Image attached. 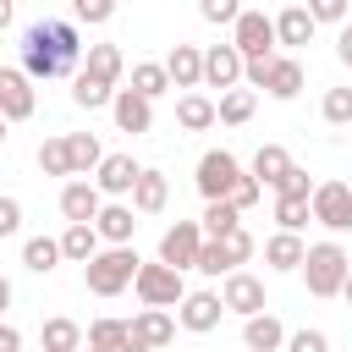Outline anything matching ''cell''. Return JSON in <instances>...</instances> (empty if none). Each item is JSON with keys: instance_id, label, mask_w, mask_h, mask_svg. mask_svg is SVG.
Returning <instances> with one entry per match:
<instances>
[{"instance_id": "43", "label": "cell", "mask_w": 352, "mask_h": 352, "mask_svg": "<svg viewBox=\"0 0 352 352\" xmlns=\"http://www.w3.org/2000/svg\"><path fill=\"white\" fill-rule=\"evenodd\" d=\"M116 6H121V0H72L77 22H94V28H99V22H110V16H116Z\"/></svg>"}, {"instance_id": "16", "label": "cell", "mask_w": 352, "mask_h": 352, "mask_svg": "<svg viewBox=\"0 0 352 352\" xmlns=\"http://www.w3.org/2000/svg\"><path fill=\"white\" fill-rule=\"evenodd\" d=\"M258 88H264L270 99H297V94H302V60H297V55H270Z\"/></svg>"}, {"instance_id": "26", "label": "cell", "mask_w": 352, "mask_h": 352, "mask_svg": "<svg viewBox=\"0 0 352 352\" xmlns=\"http://www.w3.org/2000/svg\"><path fill=\"white\" fill-rule=\"evenodd\" d=\"M176 126H182V132H209V126H214V99H204V94L187 88V94L176 99Z\"/></svg>"}, {"instance_id": "24", "label": "cell", "mask_w": 352, "mask_h": 352, "mask_svg": "<svg viewBox=\"0 0 352 352\" xmlns=\"http://www.w3.org/2000/svg\"><path fill=\"white\" fill-rule=\"evenodd\" d=\"M94 253H99V231H94V220H66V231H60V258L88 264Z\"/></svg>"}, {"instance_id": "49", "label": "cell", "mask_w": 352, "mask_h": 352, "mask_svg": "<svg viewBox=\"0 0 352 352\" xmlns=\"http://www.w3.org/2000/svg\"><path fill=\"white\" fill-rule=\"evenodd\" d=\"M0 352H22V330L16 324H0Z\"/></svg>"}, {"instance_id": "39", "label": "cell", "mask_w": 352, "mask_h": 352, "mask_svg": "<svg viewBox=\"0 0 352 352\" xmlns=\"http://www.w3.org/2000/svg\"><path fill=\"white\" fill-rule=\"evenodd\" d=\"M214 242H220V253H226V264H231V270H242V264L253 258V236H248L242 226H231V231H226V236H214Z\"/></svg>"}, {"instance_id": "20", "label": "cell", "mask_w": 352, "mask_h": 352, "mask_svg": "<svg viewBox=\"0 0 352 352\" xmlns=\"http://www.w3.org/2000/svg\"><path fill=\"white\" fill-rule=\"evenodd\" d=\"M314 16H308V6H286L280 16H275V44H286V50H302V44H314Z\"/></svg>"}, {"instance_id": "28", "label": "cell", "mask_w": 352, "mask_h": 352, "mask_svg": "<svg viewBox=\"0 0 352 352\" xmlns=\"http://www.w3.org/2000/svg\"><path fill=\"white\" fill-rule=\"evenodd\" d=\"M82 72L116 88V82H121V72H126V60H121V50H116V44H88V60H82Z\"/></svg>"}, {"instance_id": "31", "label": "cell", "mask_w": 352, "mask_h": 352, "mask_svg": "<svg viewBox=\"0 0 352 352\" xmlns=\"http://www.w3.org/2000/svg\"><path fill=\"white\" fill-rule=\"evenodd\" d=\"M110 99H116L110 82H99V77H88V72L72 77V104H77V110H110Z\"/></svg>"}, {"instance_id": "37", "label": "cell", "mask_w": 352, "mask_h": 352, "mask_svg": "<svg viewBox=\"0 0 352 352\" xmlns=\"http://www.w3.org/2000/svg\"><path fill=\"white\" fill-rule=\"evenodd\" d=\"M38 170H44V176H72L66 138H44V143H38Z\"/></svg>"}, {"instance_id": "5", "label": "cell", "mask_w": 352, "mask_h": 352, "mask_svg": "<svg viewBox=\"0 0 352 352\" xmlns=\"http://www.w3.org/2000/svg\"><path fill=\"white\" fill-rule=\"evenodd\" d=\"M308 214H314L324 231H352V187H346V182H314Z\"/></svg>"}, {"instance_id": "3", "label": "cell", "mask_w": 352, "mask_h": 352, "mask_svg": "<svg viewBox=\"0 0 352 352\" xmlns=\"http://www.w3.org/2000/svg\"><path fill=\"white\" fill-rule=\"evenodd\" d=\"M302 280H308V292L314 297H341V280H346V270H352V258H346V248L341 242H314L308 253H302Z\"/></svg>"}, {"instance_id": "46", "label": "cell", "mask_w": 352, "mask_h": 352, "mask_svg": "<svg viewBox=\"0 0 352 352\" xmlns=\"http://www.w3.org/2000/svg\"><path fill=\"white\" fill-rule=\"evenodd\" d=\"M22 231V198L0 192V236H16Z\"/></svg>"}, {"instance_id": "30", "label": "cell", "mask_w": 352, "mask_h": 352, "mask_svg": "<svg viewBox=\"0 0 352 352\" xmlns=\"http://www.w3.org/2000/svg\"><path fill=\"white\" fill-rule=\"evenodd\" d=\"M38 346H44V352H82V324H77V319H44Z\"/></svg>"}, {"instance_id": "17", "label": "cell", "mask_w": 352, "mask_h": 352, "mask_svg": "<svg viewBox=\"0 0 352 352\" xmlns=\"http://www.w3.org/2000/svg\"><path fill=\"white\" fill-rule=\"evenodd\" d=\"M242 346H248V352H280V346H286V324H280L270 308H264V314H248V319H242Z\"/></svg>"}, {"instance_id": "6", "label": "cell", "mask_w": 352, "mask_h": 352, "mask_svg": "<svg viewBox=\"0 0 352 352\" xmlns=\"http://www.w3.org/2000/svg\"><path fill=\"white\" fill-rule=\"evenodd\" d=\"M231 44H236V55H242V60L275 55V16H264V11H248V6H242V16L231 22Z\"/></svg>"}, {"instance_id": "21", "label": "cell", "mask_w": 352, "mask_h": 352, "mask_svg": "<svg viewBox=\"0 0 352 352\" xmlns=\"http://www.w3.org/2000/svg\"><path fill=\"white\" fill-rule=\"evenodd\" d=\"M165 72H170V88H198L204 82V50L198 44H176L165 55Z\"/></svg>"}, {"instance_id": "2", "label": "cell", "mask_w": 352, "mask_h": 352, "mask_svg": "<svg viewBox=\"0 0 352 352\" xmlns=\"http://www.w3.org/2000/svg\"><path fill=\"white\" fill-rule=\"evenodd\" d=\"M138 253H132V242H104L88 264H82V286L94 292V297H121L126 286H132V275H138Z\"/></svg>"}, {"instance_id": "44", "label": "cell", "mask_w": 352, "mask_h": 352, "mask_svg": "<svg viewBox=\"0 0 352 352\" xmlns=\"http://www.w3.org/2000/svg\"><path fill=\"white\" fill-rule=\"evenodd\" d=\"M226 198H231V204H236V209H242V214H248V209H253V204H258V198H264V187H258V182H253V176H248V170H242V176H236V187H231V192H226Z\"/></svg>"}, {"instance_id": "13", "label": "cell", "mask_w": 352, "mask_h": 352, "mask_svg": "<svg viewBox=\"0 0 352 352\" xmlns=\"http://www.w3.org/2000/svg\"><path fill=\"white\" fill-rule=\"evenodd\" d=\"M110 116H116V132L138 138V132H148V126H154V99H143V94H132V88H116Z\"/></svg>"}, {"instance_id": "52", "label": "cell", "mask_w": 352, "mask_h": 352, "mask_svg": "<svg viewBox=\"0 0 352 352\" xmlns=\"http://www.w3.org/2000/svg\"><path fill=\"white\" fill-rule=\"evenodd\" d=\"M341 297H346V308H352V270H346V280H341Z\"/></svg>"}, {"instance_id": "23", "label": "cell", "mask_w": 352, "mask_h": 352, "mask_svg": "<svg viewBox=\"0 0 352 352\" xmlns=\"http://www.w3.org/2000/svg\"><path fill=\"white\" fill-rule=\"evenodd\" d=\"M99 204H104V192H99L94 182H82V176L60 187V214H66V220H94Z\"/></svg>"}, {"instance_id": "45", "label": "cell", "mask_w": 352, "mask_h": 352, "mask_svg": "<svg viewBox=\"0 0 352 352\" xmlns=\"http://www.w3.org/2000/svg\"><path fill=\"white\" fill-rule=\"evenodd\" d=\"M275 192H286V198H308V192H314V182H308V170H302V165H292V170L275 182Z\"/></svg>"}, {"instance_id": "14", "label": "cell", "mask_w": 352, "mask_h": 352, "mask_svg": "<svg viewBox=\"0 0 352 352\" xmlns=\"http://www.w3.org/2000/svg\"><path fill=\"white\" fill-rule=\"evenodd\" d=\"M138 170H143V165H138L132 154H104V160L94 165V187H99L104 198H126L132 182H138Z\"/></svg>"}, {"instance_id": "15", "label": "cell", "mask_w": 352, "mask_h": 352, "mask_svg": "<svg viewBox=\"0 0 352 352\" xmlns=\"http://www.w3.org/2000/svg\"><path fill=\"white\" fill-rule=\"evenodd\" d=\"M242 82V55H236V44H209L204 50V88H236Z\"/></svg>"}, {"instance_id": "32", "label": "cell", "mask_w": 352, "mask_h": 352, "mask_svg": "<svg viewBox=\"0 0 352 352\" xmlns=\"http://www.w3.org/2000/svg\"><path fill=\"white\" fill-rule=\"evenodd\" d=\"M132 94H143V99L170 94V72H165V60H138V66H132Z\"/></svg>"}, {"instance_id": "9", "label": "cell", "mask_w": 352, "mask_h": 352, "mask_svg": "<svg viewBox=\"0 0 352 352\" xmlns=\"http://www.w3.org/2000/svg\"><path fill=\"white\" fill-rule=\"evenodd\" d=\"M198 248H204V226H198V220H176V226H165V236H160V264L192 270Z\"/></svg>"}, {"instance_id": "33", "label": "cell", "mask_w": 352, "mask_h": 352, "mask_svg": "<svg viewBox=\"0 0 352 352\" xmlns=\"http://www.w3.org/2000/svg\"><path fill=\"white\" fill-rule=\"evenodd\" d=\"M198 226H204V236H226L231 226H242V209H236L231 198H209L204 214H198Z\"/></svg>"}, {"instance_id": "40", "label": "cell", "mask_w": 352, "mask_h": 352, "mask_svg": "<svg viewBox=\"0 0 352 352\" xmlns=\"http://www.w3.org/2000/svg\"><path fill=\"white\" fill-rule=\"evenodd\" d=\"M192 270H198V275H231V264H226V253H220V242H214V236H204V248H198Z\"/></svg>"}, {"instance_id": "10", "label": "cell", "mask_w": 352, "mask_h": 352, "mask_svg": "<svg viewBox=\"0 0 352 352\" xmlns=\"http://www.w3.org/2000/svg\"><path fill=\"white\" fill-rule=\"evenodd\" d=\"M38 110V94H33V77L22 66H0V116L6 121H28Z\"/></svg>"}, {"instance_id": "19", "label": "cell", "mask_w": 352, "mask_h": 352, "mask_svg": "<svg viewBox=\"0 0 352 352\" xmlns=\"http://www.w3.org/2000/svg\"><path fill=\"white\" fill-rule=\"evenodd\" d=\"M132 214H138V209H132V204H121V198L99 204V214H94L99 242H132V231H138V220H132Z\"/></svg>"}, {"instance_id": "34", "label": "cell", "mask_w": 352, "mask_h": 352, "mask_svg": "<svg viewBox=\"0 0 352 352\" xmlns=\"http://www.w3.org/2000/svg\"><path fill=\"white\" fill-rule=\"evenodd\" d=\"M22 264H28L33 275H50V270L60 264V236H28V242H22Z\"/></svg>"}, {"instance_id": "29", "label": "cell", "mask_w": 352, "mask_h": 352, "mask_svg": "<svg viewBox=\"0 0 352 352\" xmlns=\"http://www.w3.org/2000/svg\"><path fill=\"white\" fill-rule=\"evenodd\" d=\"M66 160H72V176H94V165L104 160V148H99L94 132H66Z\"/></svg>"}, {"instance_id": "25", "label": "cell", "mask_w": 352, "mask_h": 352, "mask_svg": "<svg viewBox=\"0 0 352 352\" xmlns=\"http://www.w3.org/2000/svg\"><path fill=\"white\" fill-rule=\"evenodd\" d=\"M302 253H308L302 231H275V236L264 242V264H270V270H280V275H286V270H297V264H302Z\"/></svg>"}, {"instance_id": "48", "label": "cell", "mask_w": 352, "mask_h": 352, "mask_svg": "<svg viewBox=\"0 0 352 352\" xmlns=\"http://www.w3.org/2000/svg\"><path fill=\"white\" fill-rule=\"evenodd\" d=\"M336 55H341V66H352V22L336 33Z\"/></svg>"}, {"instance_id": "54", "label": "cell", "mask_w": 352, "mask_h": 352, "mask_svg": "<svg viewBox=\"0 0 352 352\" xmlns=\"http://www.w3.org/2000/svg\"><path fill=\"white\" fill-rule=\"evenodd\" d=\"M88 352H99V346H88Z\"/></svg>"}, {"instance_id": "4", "label": "cell", "mask_w": 352, "mask_h": 352, "mask_svg": "<svg viewBox=\"0 0 352 352\" xmlns=\"http://www.w3.org/2000/svg\"><path fill=\"white\" fill-rule=\"evenodd\" d=\"M132 292H138V302L143 308H176L182 302V270H170V264H138V275H132Z\"/></svg>"}, {"instance_id": "1", "label": "cell", "mask_w": 352, "mask_h": 352, "mask_svg": "<svg viewBox=\"0 0 352 352\" xmlns=\"http://www.w3.org/2000/svg\"><path fill=\"white\" fill-rule=\"evenodd\" d=\"M77 60H82V38H77L72 22L44 16V22H33V28L22 33V72H28L33 82L66 77V72H77Z\"/></svg>"}, {"instance_id": "18", "label": "cell", "mask_w": 352, "mask_h": 352, "mask_svg": "<svg viewBox=\"0 0 352 352\" xmlns=\"http://www.w3.org/2000/svg\"><path fill=\"white\" fill-rule=\"evenodd\" d=\"M126 198H132V209H138V214H160V209L170 204V182H165V170H148V165H143Z\"/></svg>"}, {"instance_id": "35", "label": "cell", "mask_w": 352, "mask_h": 352, "mask_svg": "<svg viewBox=\"0 0 352 352\" xmlns=\"http://www.w3.org/2000/svg\"><path fill=\"white\" fill-rule=\"evenodd\" d=\"M88 346H99V352H126V319H94V324H88Z\"/></svg>"}, {"instance_id": "51", "label": "cell", "mask_w": 352, "mask_h": 352, "mask_svg": "<svg viewBox=\"0 0 352 352\" xmlns=\"http://www.w3.org/2000/svg\"><path fill=\"white\" fill-rule=\"evenodd\" d=\"M11 297H16V292H11V280H6V275H0V314H6V308H11Z\"/></svg>"}, {"instance_id": "42", "label": "cell", "mask_w": 352, "mask_h": 352, "mask_svg": "<svg viewBox=\"0 0 352 352\" xmlns=\"http://www.w3.org/2000/svg\"><path fill=\"white\" fill-rule=\"evenodd\" d=\"M198 16H204V22H220V28H231V22L242 16V0H198Z\"/></svg>"}, {"instance_id": "27", "label": "cell", "mask_w": 352, "mask_h": 352, "mask_svg": "<svg viewBox=\"0 0 352 352\" xmlns=\"http://www.w3.org/2000/svg\"><path fill=\"white\" fill-rule=\"evenodd\" d=\"M286 170H292V154H286L280 143H258V154H253V170H248V176H253L258 187H275Z\"/></svg>"}, {"instance_id": "55", "label": "cell", "mask_w": 352, "mask_h": 352, "mask_svg": "<svg viewBox=\"0 0 352 352\" xmlns=\"http://www.w3.org/2000/svg\"><path fill=\"white\" fill-rule=\"evenodd\" d=\"M346 11H352V0H346Z\"/></svg>"}, {"instance_id": "41", "label": "cell", "mask_w": 352, "mask_h": 352, "mask_svg": "<svg viewBox=\"0 0 352 352\" xmlns=\"http://www.w3.org/2000/svg\"><path fill=\"white\" fill-rule=\"evenodd\" d=\"M280 352H330V336L324 330H286V346Z\"/></svg>"}, {"instance_id": "47", "label": "cell", "mask_w": 352, "mask_h": 352, "mask_svg": "<svg viewBox=\"0 0 352 352\" xmlns=\"http://www.w3.org/2000/svg\"><path fill=\"white\" fill-rule=\"evenodd\" d=\"M308 16L314 22H341L346 16V0H308Z\"/></svg>"}, {"instance_id": "22", "label": "cell", "mask_w": 352, "mask_h": 352, "mask_svg": "<svg viewBox=\"0 0 352 352\" xmlns=\"http://www.w3.org/2000/svg\"><path fill=\"white\" fill-rule=\"evenodd\" d=\"M253 110H258V94H253V88H242V82H236V88H226V94L214 99V121H220V126H248V121H253Z\"/></svg>"}, {"instance_id": "8", "label": "cell", "mask_w": 352, "mask_h": 352, "mask_svg": "<svg viewBox=\"0 0 352 352\" xmlns=\"http://www.w3.org/2000/svg\"><path fill=\"white\" fill-rule=\"evenodd\" d=\"M176 341V319L165 308H143L138 319H126V352H160Z\"/></svg>"}, {"instance_id": "36", "label": "cell", "mask_w": 352, "mask_h": 352, "mask_svg": "<svg viewBox=\"0 0 352 352\" xmlns=\"http://www.w3.org/2000/svg\"><path fill=\"white\" fill-rule=\"evenodd\" d=\"M319 116H324L330 126H352V88H324Z\"/></svg>"}, {"instance_id": "53", "label": "cell", "mask_w": 352, "mask_h": 352, "mask_svg": "<svg viewBox=\"0 0 352 352\" xmlns=\"http://www.w3.org/2000/svg\"><path fill=\"white\" fill-rule=\"evenodd\" d=\"M0 148H6V116H0Z\"/></svg>"}, {"instance_id": "7", "label": "cell", "mask_w": 352, "mask_h": 352, "mask_svg": "<svg viewBox=\"0 0 352 352\" xmlns=\"http://www.w3.org/2000/svg\"><path fill=\"white\" fill-rule=\"evenodd\" d=\"M236 176H242V160H236L231 148H209V154L198 160V176H192V182H198V192H204V204H209V198H226V192L236 187Z\"/></svg>"}, {"instance_id": "50", "label": "cell", "mask_w": 352, "mask_h": 352, "mask_svg": "<svg viewBox=\"0 0 352 352\" xmlns=\"http://www.w3.org/2000/svg\"><path fill=\"white\" fill-rule=\"evenodd\" d=\"M11 16H16V6H11V0H0V33L11 28Z\"/></svg>"}, {"instance_id": "38", "label": "cell", "mask_w": 352, "mask_h": 352, "mask_svg": "<svg viewBox=\"0 0 352 352\" xmlns=\"http://www.w3.org/2000/svg\"><path fill=\"white\" fill-rule=\"evenodd\" d=\"M275 220H280V231H302L314 214H308V198H286V192H275Z\"/></svg>"}, {"instance_id": "11", "label": "cell", "mask_w": 352, "mask_h": 352, "mask_svg": "<svg viewBox=\"0 0 352 352\" xmlns=\"http://www.w3.org/2000/svg\"><path fill=\"white\" fill-rule=\"evenodd\" d=\"M220 302H226V314H242V319L270 308V302H264V280H258V275H248V270H231V275H226Z\"/></svg>"}, {"instance_id": "12", "label": "cell", "mask_w": 352, "mask_h": 352, "mask_svg": "<svg viewBox=\"0 0 352 352\" xmlns=\"http://www.w3.org/2000/svg\"><path fill=\"white\" fill-rule=\"evenodd\" d=\"M220 314H226L220 292H182V302H176V324H182V330H192V336L214 330V324H220Z\"/></svg>"}]
</instances>
